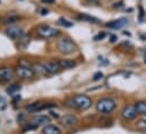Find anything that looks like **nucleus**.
Wrapping results in <instances>:
<instances>
[{"mask_svg": "<svg viewBox=\"0 0 146 134\" xmlns=\"http://www.w3.org/2000/svg\"><path fill=\"white\" fill-rule=\"evenodd\" d=\"M105 36H106V33H105V32H102V33H99V34H97V35L95 36V41H99V40H103Z\"/></svg>", "mask_w": 146, "mask_h": 134, "instance_id": "393cba45", "label": "nucleus"}, {"mask_svg": "<svg viewBox=\"0 0 146 134\" xmlns=\"http://www.w3.org/2000/svg\"><path fill=\"white\" fill-rule=\"evenodd\" d=\"M1 20H2V18H1V17H0V23H1Z\"/></svg>", "mask_w": 146, "mask_h": 134, "instance_id": "2f4dec72", "label": "nucleus"}, {"mask_svg": "<svg viewBox=\"0 0 146 134\" xmlns=\"http://www.w3.org/2000/svg\"><path fill=\"white\" fill-rule=\"evenodd\" d=\"M58 23L64 27H72L73 26V22H70V20H67L66 18H63V17L58 19Z\"/></svg>", "mask_w": 146, "mask_h": 134, "instance_id": "b1692460", "label": "nucleus"}, {"mask_svg": "<svg viewBox=\"0 0 146 134\" xmlns=\"http://www.w3.org/2000/svg\"><path fill=\"white\" fill-rule=\"evenodd\" d=\"M17 122H18L19 124H22V123L24 122V114H19V115L17 116Z\"/></svg>", "mask_w": 146, "mask_h": 134, "instance_id": "cd10ccee", "label": "nucleus"}, {"mask_svg": "<svg viewBox=\"0 0 146 134\" xmlns=\"http://www.w3.org/2000/svg\"><path fill=\"white\" fill-rule=\"evenodd\" d=\"M43 3H48V5H54L55 3V0H41Z\"/></svg>", "mask_w": 146, "mask_h": 134, "instance_id": "c756f323", "label": "nucleus"}, {"mask_svg": "<svg viewBox=\"0 0 146 134\" xmlns=\"http://www.w3.org/2000/svg\"><path fill=\"white\" fill-rule=\"evenodd\" d=\"M72 100L74 102V107L80 110H87L91 106V99L84 94H76L72 98Z\"/></svg>", "mask_w": 146, "mask_h": 134, "instance_id": "39448f33", "label": "nucleus"}, {"mask_svg": "<svg viewBox=\"0 0 146 134\" xmlns=\"http://www.w3.org/2000/svg\"><path fill=\"white\" fill-rule=\"evenodd\" d=\"M128 23V19L122 17V18H119V19H115V20H111L108 23H106V27H110V28H114V30H119V28H122L125 24Z\"/></svg>", "mask_w": 146, "mask_h": 134, "instance_id": "f8f14e48", "label": "nucleus"}, {"mask_svg": "<svg viewBox=\"0 0 146 134\" xmlns=\"http://www.w3.org/2000/svg\"><path fill=\"white\" fill-rule=\"evenodd\" d=\"M58 64L60 66V68H65V69H71V68H74L76 66V62L72 59H65V58H62L58 60Z\"/></svg>", "mask_w": 146, "mask_h": 134, "instance_id": "2eb2a0df", "label": "nucleus"}, {"mask_svg": "<svg viewBox=\"0 0 146 134\" xmlns=\"http://www.w3.org/2000/svg\"><path fill=\"white\" fill-rule=\"evenodd\" d=\"M30 40H31V37L30 36H27V37H25L24 35L18 40V47L21 48V49H25L27 45H29V43H30Z\"/></svg>", "mask_w": 146, "mask_h": 134, "instance_id": "412c9836", "label": "nucleus"}, {"mask_svg": "<svg viewBox=\"0 0 146 134\" xmlns=\"http://www.w3.org/2000/svg\"><path fill=\"white\" fill-rule=\"evenodd\" d=\"M115 107H116V103L111 98H102L96 103V110L104 115L111 114L115 109Z\"/></svg>", "mask_w": 146, "mask_h": 134, "instance_id": "f257e3e1", "label": "nucleus"}, {"mask_svg": "<svg viewBox=\"0 0 146 134\" xmlns=\"http://www.w3.org/2000/svg\"><path fill=\"white\" fill-rule=\"evenodd\" d=\"M32 70H33V73H34V75H35V74H36V75H46V74H48L42 62H33V65H32Z\"/></svg>", "mask_w": 146, "mask_h": 134, "instance_id": "dca6fc26", "label": "nucleus"}, {"mask_svg": "<svg viewBox=\"0 0 146 134\" xmlns=\"http://www.w3.org/2000/svg\"><path fill=\"white\" fill-rule=\"evenodd\" d=\"M15 73L22 79H30L34 76V73H33L32 68H27V67H23V66H17Z\"/></svg>", "mask_w": 146, "mask_h": 134, "instance_id": "6e6552de", "label": "nucleus"}, {"mask_svg": "<svg viewBox=\"0 0 146 134\" xmlns=\"http://www.w3.org/2000/svg\"><path fill=\"white\" fill-rule=\"evenodd\" d=\"M116 39H117V36L114 35V34H112V35H110V40H108V41H110L111 43H114V42L116 41Z\"/></svg>", "mask_w": 146, "mask_h": 134, "instance_id": "c85d7f7f", "label": "nucleus"}, {"mask_svg": "<svg viewBox=\"0 0 146 134\" xmlns=\"http://www.w3.org/2000/svg\"><path fill=\"white\" fill-rule=\"evenodd\" d=\"M144 61H145V64H146V57H145V59H144Z\"/></svg>", "mask_w": 146, "mask_h": 134, "instance_id": "7c9ffc66", "label": "nucleus"}, {"mask_svg": "<svg viewBox=\"0 0 146 134\" xmlns=\"http://www.w3.org/2000/svg\"><path fill=\"white\" fill-rule=\"evenodd\" d=\"M19 18H21V17H19L18 15H16V14H10V15H7V16L3 18V23H6V24H14V23H16Z\"/></svg>", "mask_w": 146, "mask_h": 134, "instance_id": "6ab92c4d", "label": "nucleus"}, {"mask_svg": "<svg viewBox=\"0 0 146 134\" xmlns=\"http://www.w3.org/2000/svg\"><path fill=\"white\" fill-rule=\"evenodd\" d=\"M6 35L11 40H19L24 35V31L18 25H10L6 28Z\"/></svg>", "mask_w": 146, "mask_h": 134, "instance_id": "423d86ee", "label": "nucleus"}, {"mask_svg": "<svg viewBox=\"0 0 146 134\" xmlns=\"http://www.w3.org/2000/svg\"><path fill=\"white\" fill-rule=\"evenodd\" d=\"M47 73L48 74H57L59 70H60V66L58 64V61H55V60H47L44 62H42Z\"/></svg>", "mask_w": 146, "mask_h": 134, "instance_id": "1a4fd4ad", "label": "nucleus"}, {"mask_svg": "<svg viewBox=\"0 0 146 134\" xmlns=\"http://www.w3.org/2000/svg\"><path fill=\"white\" fill-rule=\"evenodd\" d=\"M137 115H138V112H137V110H136V107H135V104H131V103L125 104V106L123 107V109L121 110V116H122V118H123L124 120H127V122L135 119V118L137 117Z\"/></svg>", "mask_w": 146, "mask_h": 134, "instance_id": "0eeeda50", "label": "nucleus"}, {"mask_svg": "<svg viewBox=\"0 0 146 134\" xmlns=\"http://www.w3.org/2000/svg\"><path fill=\"white\" fill-rule=\"evenodd\" d=\"M56 107V103L54 102H42V101H36V102H32V103H29L25 106V110L27 112H39V111H42V110H46V109H49V108H54Z\"/></svg>", "mask_w": 146, "mask_h": 134, "instance_id": "20e7f679", "label": "nucleus"}, {"mask_svg": "<svg viewBox=\"0 0 146 134\" xmlns=\"http://www.w3.org/2000/svg\"><path fill=\"white\" fill-rule=\"evenodd\" d=\"M49 122H50V118L48 116H46V115H36V116L31 118L30 123L38 127V126H41V125H47V124H49Z\"/></svg>", "mask_w": 146, "mask_h": 134, "instance_id": "9b49d317", "label": "nucleus"}, {"mask_svg": "<svg viewBox=\"0 0 146 134\" xmlns=\"http://www.w3.org/2000/svg\"><path fill=\"white\" fill-rule=\"evenodd\" d=\"M136 110L138 112V115H144L146 116V101H137L135 103Z\"/></svg>", "mask_w": 146, "mask_h": 134, "instance_id": "f3484780", "label": "nucleus"}, {"mask_svg": "<svg viewBox=\"0 0 146 134\" xmlns=\"http://www.w3.org/2000/svg\"><path fill=\"white\" fill-rule=\"evenodd\" d=\"M57 49L60 53L63 55H71L75 51L76 49V45L74 44V42L70 39V37H60L57 42Z\"/></svg>", "mask_w": 146, "mask_h": 134, "instance_id": "7ed1b4c3", "label": "nucleus"}, {"mask_svg": "<svg viewBox=\"0 0 146 134\" xmlns=\"http://www.w3.org/2000/svg\"><path fill=\"white\" fill-rule=\"evenodd\" d=\"M60 122L65 127H71L78 123V118L74 115H64L60 118Z\"/></svg>", "mask_w": 146, "mask_h": 134, "instance_id": "ddd939ff", "label": "nucleus"}, {"mask_svg": "<svg viewBox=\"0 0 146 134\" xmlns=\"http://www.w3.org/2000/svg\"><path fill=\"white\" fill-rule=\"evenodd\" d=\"M35 33L41 39H51L59 34V31L47 24H40L35 27Z\"/></svg>", "mask_w": 146, "mask_h": 134, "instance_id": "f03ea898", "label": "nucleus"}, {"mask_svg": "<svg viewBox=\"0 0 146 134\" xmlns=\"http://www.w3.org/2000/svg\"><path fill=\"white\" fill-rule=\"evenodd\" d=\"M39 11H40V15H42V16H44V15H48V9H46V8H39Z\"/></svg>", "mask_w": 146, "mask_h": 134, "instance_id": "bb28decb", "label": "nucleus"}, {"mask_svg": "<svg viewBox=\"0 0 146 134\" xmlns=\"http://www.w3.org/2000/svg\"><path fill=\"white\" fill-rule=\"evenodd\" d=\"M78 18L81 19V20H83V22H89V23H98L99 22L96 17L89 16L87 14H80V15H78Z\"/></svg>", "mask_w": 146, "mask_h": 134, "instance_id": "a211bd4d", "label": "nucleus"}, {"mask_svg": "<svg viewBox=\"0 0 146 134\" xmlns=\"http://www.w3.org/2000/svg\"><path fill=\"white\" fill-rule=\"evenodd\" d=\"M15 72L10 67H0V81L9 82L14 78Z\"/></svg>", "mask_w": 146, "mask_h": 134, "instance_id": "9d476101", "label": "nucleus"}, {"mask_svg": "<svg viewBox=\"0 0 146 134\" xmlns=\"http://www.w3.org/2000/svg\"><path fill=\"white\" fill-rule=\"evenodd\" d=\"M21 90V84L19 83H14V84H11V85H9L8 87H7V93L8 94H11V95H14L16 92H18Z\"/></svg>", "mask_w": 146, "mask_h": 134, "instance_id": "aec40b11", "label": "nucleus"}, {"mask_svg": "<svg viewBox=\"0 0 146 134\" xmlns=\"http://www.w3.org/2000/svg\"><path fill=\"white\" fill-rule=\"evenodd\" d=\"M42 134H60V128L54 124H47L42 128Z\"/></svg>", "mask_w": 146, "mask_h": 134, "instance_id": "4468645a", "label": "nucleus"}, {"mask_svg": "<svg viewBox=\"0 0 146 134\" xmlns=\"http://www.w3.org/2000/svg\"><path fill=\"white\" fill-rule=\"evenodd\" d=\"M33 62H31L29 59L26 58H21L18 60V66H23V67H27V68H32Z\"/></svg>", "mask_w": 146, "mask_h": 134, "instance_id": "4be33fe9", "label": "nucleus"}, {"mask_svg": "<svg viewBox=\"0 0 146 134\" xmlns=\"http://www.w3.org/2000/svg\"><path fill=\"white\" fill-rule=\"evenodd\" d=\"M136 127L140 131H146V118H141V119L137 120Z\"/></svg>", "mask_w": 146, "mask_h": 134, "instance_id": "5701e85b", "label": "nucleus"}, {"mask_svg": "<svg viewBox=\"0 0 146 134\" xmlns=\"http://www.w3.org/2000/svg\"><path fill=\"white\" fill-rule=\"evenodd\" d=\"M100 78H103V73H102V72H97V73H95L92 79H94V81H98V79H100Z\"/></svg>", "mask_w": 146, "mask_h": 134, "instance_id": "a878e982", "label": "nucleus"}]
</instances>
